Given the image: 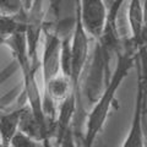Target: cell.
I'll return each instance as SVG.
<instances>
[{"instance_id": "obj_15", "label": "cell", "mask_w": 147, "mask_h": 147, "mask_svg": "<svg viewBox=\"0 0 147 147\" xmlns=\"http://www.w3.org/2000/svg\"><path fill=\"white\" fill-rule=\"evenodd\" d=\"M3 44H7V39H5V38H4V37H1V36H0V45H3Z\"/></svg>"}, {"instance_id": "obj_12", "label": "cell", "mask_w": 147, "mask_h": 147, "mask_svg": "<svg viewBox=\"0 0 147 147\" xmlns=\"http://www.w3.org/2000/svg\"><path fill=\"white\" fill-rule=\"evenodd\" d=\"M10 147H47L43 141H40L34 137H31L24 132L18 131L12 139Z\"/></svg>"}, {"instance_id": "obj_8", "label": "cell", "mask_w": 147, "mask_h": 147, "mask_svg": "<svg viewBox=\"0 0 147 147\" xmlns=\"http://www.w3.org/2000/svg\"><path fill=\"white\" fill-rule=\"evenodd\" d=\"M77 94L75 92L58 105V113L55 118V140L57 145L61 141L64 135L71 129L72 119L75 117L76 107H77Z\"/></svg>"}, {"instance_id": "obj_2", "label": "cell", "mask_w": 147, "mask_h": 147, "mask_svg": "<svg viewBox=\"0 0 147 147\" xmlns=\"http://www.w3.org/2000/svg\"><path fill=\"white\" fill-rule=\"evenodd\" d=\"M136 70H137V86L135 107L132 114L131 124L129 127L125 140L123 141L121 147H146V112H147V72L144 71L137 63L136 58Z\"/></svg>"}, {"instance_id": "obj_5", "label": "cell", "mask_w": 147, "mask_h": 147, "mask_svg": "<svg viewBox=\"0 0 147 147\" xmlns=\"http://www.w3.org/2000/svg\"><path fill=\"white\" fill-rule=\"evenodd\" d=\"M44 47L42 54V72L44 85L61 74V34L58 28L50 30L44 26Z\"/></svg>"}, {"instance_id": "obj_1", "label": "cell", "mask_w": 147, "mask_h": 147, "mask_svg": "<svg viewBox=\"0 0 147 147\" xmlns=\"http://www.w3.org/2000/svg\"><path fill=\"white\" fill-rule=\"evenodd\" d=\"M137 58V50L130 43V40L125 44V49H121L117 53V63L114 71L104 86L99 98L93 103L91 112L88 113L86 119L85 136H84V147H93L96 144L98 135L100 134L104 124L110 114V110L114 102L118 90L120 88L124 80L130 74L131 69L135 66Z\"/></svg>"}, {"instance_id": "obj_4", "label": "cell", "mask_w": 147, "mask_h": 147, "mask_svg": "<svg viewBox=\"0 0 147 147\" xmlns=\"http://www.w3.org/2000/svg\"><path fill=\"white\" fill-rule=\"evenodd\" d=\"M80 17L86 32L96 42L102 37L108 16L105 0H76Z\"/></svg>"}, {"instance_id": "obj_13", "label": "cell", "mask_w": 147, "mask_h": 147, "mask_svg": "<svg viewBox=\"0 0 147 147\" xmlns=\"http://www.w3.org/2000/svg\"><path fill=\"white\" fill-rule=\"evenodd\" d=\"M25 12L22 0H0V13L18 16Z\"/></svg>"}, {"instance_id": "obj_3", "label": "cell", "mask_w": 147, "mask_h": 147, "mask_svg": "<svg viewBox=\"0 0 147 147\" xmlns=\"http://www.w3.org/2000/svg\"><path fill=\"white\" fill-rule=\"evenodd\" d=\"M90 38L82 25L79 9L75 10V27L71 39V66H70V79L72 82L74 92L79 96V86L82 74L86 67L90 55Z\"/></svg>"}, {"instance_id": "obj_14", "label": "cell", "mask_w": 147, "mask_h": 147, "mask_svg": "<svg viewBox=\"0 0 147 147\" xmlns=\"http://www.w3.org/2000/svg\"><path fill=\"white\" fill-rule=\"evenodd\" d=\"M58 147H77L76 142H75V137H74L72 129H70V130L64 135L61 141L58 144Z\"/></svg>"}, {"instance_id": "obj_16", "label": "cell", "mask_w": 147, "mask_h": 147, "mask_svg": "<svg viewBox=\"0 0 147 147\" xmlns=\"http://www.w3.org/2000/svg\"><path fill=\"white\" fill-rule=\"evenodd\" d=\"M0 147H6L5 145H4V144H3V141H1V139H0Z\"/></svg>"}, {"instance_id": "obj_9", "label": "cell", "mask_w": 147, "mask_h": 147, "mask_svg": "<svg viewBox=\"0 0 147 147\" xmlns=\"http://www.w3.org/2000/svg\"><path fill=\"white\" fill-rule=\"evenodd\" d=\"M127 22L130 27V43L137 50L145 24V9L142 0H130L127 6Z\"/></svg>"}, {"instance_id": "obj_7", "label": "cell", "mask_w": 147, "mask_h": 147, "mask_svg": "<svg viewBox=\"0 0 147 147\" xmlns=\"http://www.w3.org/2000/svg\"><path fill=\"white\" fill-rule=\"evenodd\" d=\"M74 92L71 79L64 74H59L54 79L44 85L43 105L44 107H58ZM79 97V96H77Z\"/></svg>"}, {"instance_id": "obj_11", "label": "cell", "mask_w": 147, "mask_h": 147, "mask_svg": "<svg viewBox=\"0 0 147 147\" xmlns=\"http://www.w3.org/2000/svg\"><path fill=\"white\" fill-rule=\"evenodd\" d=\"M26 12L18 16H9L0 13V36L9 39L18 32L26 31Z\"/></svg>"}, {"instance_id": "obj_6", "label": "cell", "mask_w": 147, "mask_h": 147, "mask_svg": "<svg viewBox=\"0 0 147 147\" xmlns=\"http://www.w3.org/2000/svg\"><path fill=\"white\" fill-rule=\"evenodd\" d=\"M26 39H27V50L31 61L34 65L39 66L38 63V44L39 39L44 31V13L42 9V0H33L28 13H26Z\"/></svg>"}, {"instance_id": "obj_17", "label": "cell", "mask_w": 147, "mask_h": 147, "mask_svg": "<svg viewBox=\"0 0 147 147\" xmlns=\"http://www.w3.org/2000/svg\"><path fill=\"white\" fill-rule=\"evenodd\" d=\"M145 146L147 147V131H146V142H145Z\"/></svg>"}, {"instance_id": "obj_10", "label": "cell", "mask_w": 147, "mask_h": 147, "mask_svg": "<svg viewBox=\"0 0 147 147\" xmlns=\"http://www.w3.org/2000/svg\"><path fill=\"white\" fill-rule=\"evenodd\" d=\"M24 108L25 107L11 112H0V139L6 147H10L12 139L20 131V121Z\"/></svg>"}]
</instances>
